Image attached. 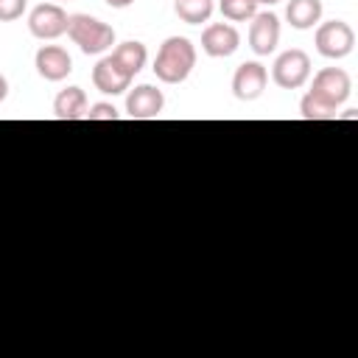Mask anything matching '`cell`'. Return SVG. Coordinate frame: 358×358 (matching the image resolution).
<instances>
[{"instance_id":"5","label":"cell","mask_w":358,"mask_h":358,"mask_svg":"<svg viewBox=\"0 0 358 358\" xmlns=\"http://www.w3.org/2000/svg\"><path fill=\"white\" fill-rule=\"evenodd\" d=\"M310 76V56L299 48H291L285 53H280L274 59V67H271V78L277 87L282 90H299Z\"/></svg>"},{"instance_id":"11","label":"cell","mask_w":358,"mask_h":358,"mask_svg":"<svg viewBox=\"0 0 358 358\" xmlns=\"http://www.w3.org/2000/svg\"><path fill=\"white\" fill-rule=\"evenodd\" d=\"M34 64H36V73H39L45 81H62V78H67L70 70H73L70 53H67L64 48H59V45H45V48H39Z\"/></svg>"},{"instance_id":"10","label":"cell","mask_w":358,"mask_h":358,"mask_svg":"<svg viewBox=\"0 0 358 358\" xmlns=\"http://www.w3.org/2000/svg\"><path fill=\"white\" fill-rule=\"evenodd\" d=\"M241 45V34L235 31V25L229 22H213L204 28L201 34V50L213 59H224V56H232Z\"/></svg>"},{"instance_id":"4","label":"cell","mask_w":358,"mask_h":358,"mask_svg":"<svg viewBox=\"0 0 358 358\" xmlns=\"http://www.w3.org/2000/svg\"><path fill=\"white\" fill-rule=\"evenodd\" d=\"M355 48V31L344 20H330L316 28V50L324 59H344Z\"/></svg>"},{"instance_id":"23","label":"cell","mask_w":358,"mask_h":358,"mask_svg":"<svg viewBox=\"0 0 358 358\" xmlns=\"http://www.w3.org/2000/svg\"><path fill=\"white\" fill-rule=\"evenodd\" d=\"M257 6H274V3H280V0H255Z\"/></svg>"},{"instance_id":"9","label":"cell","mask_w":358,"mask_h":358,"mask_svg":"<svg viewBox=\"0 0 358 358\" xmlns=\"http://www.w3.org/2000/svg\"><path fill=\"white\" fill-rule=\"evenodd\" d=\"M162 106H165V95L162 90L151 87V84H140L129 92L126 98V112L131 120H151V117H159L162 115Z\"/></svg>"},{"instance_id":"8","label":"cell","mask_w":358,"mask_h":358,"mask_svg":"<svg viewBox=\"0 0 358 358\" xmlns=\"http://www.w3.org/2000/svg\"><path fill=\"white\" fill-rule=\"evenodd\" d=\"M268 73L260 62H243L232 76V92L238 101H257L266 90Z\"/></svg>"},{"instance_id":"6","label":"cell","mask_w":358,"mask_h":358,"mask_svg":"<svg viewBox=\"0 0 358 358\" xmlns=\"http://www.w3.org/2000/svg\"><path fill=\"white\" fill-rule=\"evenodd\" d=\"M28 31L36 39H59L62 34H67V14H64V8L56 6V3H39L28 14Z\"/></svg>"},{"instance_id":"7","label":"cell","mask_w":358,"mask_h":358,"mask_svg":"<svg viewBox=\"0 0 358 358\" xmlns=\"http://www.w3.org/2000/svg\"><path fill=\"white\" fill-rule=\"evenodd\" d=\"M277 42H280V20H277V14H271V11L255 14L252 25H249V48L257 56H268V53H274Z\"/></svg>"},{"instance_id":"1","label":"cell","mask_w":358,"mask_h":358,"mask_svg":"<svg viewBox=\"0 0 358 358\" xmlns=\"http://www.w3.org/2000/svg\"><path fill=\"white\" fill-rule=\"evenodd\" d=\"M196 67V48L187 36H168L154 59V76L162 84H182Z\"/></svg>"},{"instance_id":"17","label":"cell","mask_w":358,"mask_h":358,"mask_svg":"<svg viewBox=\"0 0 358 358\" xmlns=\"http://www.w3.org/2000/svg\"><path fill=\"white\" fill-rule=\"evenodd\" d=\"M218 8L232 22H246V20H252L257 14V3L255 0H221Z\"/></svg>"},{"instance_id":"12","label":"cell","mask_w":358,"mask_h":358,"mask_svg":"<svg viewBox=\"0 0 358 358\" xmlns=\"http://www.w3.org/2000/svg\"><path fill=\"white\" fill-rule=\"evenodd\" d=\"M92 84H95V90H101V92H106V95H120V92L129 90L131 76L123 73V70L112 62V56H106V59H101V62L92 67Z\"/></svg>"},{"instance_id":"16","label":"cell","mask_w":358,"mask_h":358,"mask_svg":"<svg viewBox=\"0 0 358 358\" xmlns=\"http://www.w3.org/2000/svg\"><path fill=\"white\" fill-rule=\"evenodd\" d=\"M173 11L182 22L187 25H201L210 20L213 14V0H176L173 3Z\"/></svg>"},{"instance_id":"15","label":"cell","mask_w":358,"mask_h":358,"mask_svg":"<svg viewBox=\"0 0 358 358\" xmlns=\"http://www.w3.org/2000/svg\"><path fill=\"white\" fill-rule=\"evenodd\" d=\"M285 20L296 31H308L322 20V0H288Z\"/></svg>"},{"instance_id":"14","label":"cell","mask_w":358,"mask_h":358,"mask_svg":"<svg viewBox=\"0 0 358 358\" xmlns=\"http://www.w3.org/2000/svg\"><path fill=\"white\" fill-rule=\"evenodd\" d=\"M145 59H148V50H145V45L137 42V39H129V42H123V45H117V48L112 50V62H115L123 73H129L131 78L145 67Z\"/></svg>"},{"instance_id":"20","label":"cell","mask_w":358,"mask_h":358,"mask_svg":"<svg viewBox=\"0 0 358 358\" xmlns=\"http://www.w3.org/2000/svg\"><path fill=\"white\" fill-rule=\"evenodd\" d=\"M120 117V112L112 106V103H92L90 106V112H87V120H117Z\"/></svg>"},{"instance_id":"19","label":"cell","mask_w":358,"mask_h":358,"mask_svg":"<svg viewBox=\"0 0 358 358\" xmlns=\"http://www.w3.org/2000/svg\"><path fill=\"white\" fill-rule=\"evenodd\" d=\"M28 0H0V22H14L22 17Z\"/></svg>"},{"instance_id":"18","label":"cell","mask_w":358,"mask_h":358,"mask_svg":"<svg viewBox=\"0 0 358 358\" xmlns=\"http://www.w3.org/2000/svg\"><path fill=\"white\" fill-rule=\"evenodd\" d=\"M299 112H302V117H305V120H333V117H336V109H327V106H324V103H319L310 92L302 98Z\"/></svg>"},{"instance_id":"21","label":"cell","mask_w":358,"mask_h":358,"mask_svg":"<svg viewBox=\"0 0 358 358\" xmlns=\"http://www.w3.org/2000/svg\"><path fill=\"white\" fill-rule=\"evenodd\" d=\"M6 95H8V81H6V76H0V103L6 101Z\"/></svg>"},{"instance_id":"2","label":"cell","mask_w":358,"mask_h":358,"mask_svg":"<svg viewBox=\"0 0 358 358\" xmlns=\"http://www.w3.org/2000/svg\"><path fill=\"white\" fill-rule=\"evenodd\" d=\"M67 36L87 56L106 53L115 45V28L101 22L98 17H90V14H70L67 17Z\"/></svg>"},{"instance_id":"13","label":"cell","mask_w":358,"mask_h":358,"mask_svg":"<svg viewBox=\"0 0 358 358\" xmlns=\"http://www.w3.org/2000/svg\"><path fill=\"white\" fill-rule=\"evenodd\" d=\"M53 115L59 120H81L87 117V92L81 87H67L53 101Z\"/></svg>"},{"instance_id":"22","label":"cell","mask_w":358,"mask_h":358,"mask_svg":"<svg viewBox=\"0 0 358 358\" xmlns=\"http://www.w3.org/2000/svg\"><path fill=\"white\" fill-rule=\"evenodd\" d=\"M106 3H109L112 8H126V6H131L134 0H106Z\"/></svg>"},{"instance_id":"3","label":"cell","mask_w":358,"mask_h":358,"mask_svg":"<svg viewBox=\"0 0 358 358\" xmlns=\"http://www.w3.org/2000/svg\"><path fill=\"white\" fill-rule=\"evenodd\" d=\"M352 92V78L347 70L341 67H324L313 76V84H310V95L324 103L327 109H338Z\"/></svg>"}]
</instances>
